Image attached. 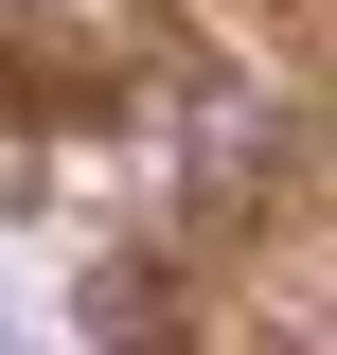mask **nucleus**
Listing matches in <instances>:
<instances>
[{
  "instance_id": "1",
  "label": "nucleus",
  "mask_w": 337,
  "mask_h": 355,
  "mask_svg": "<svg viewBox=\"0 0 337 355\" xmlns=\"http://www.w3.org/2000/svg\"><path fill=\"white\" fill-rule=\"evenodd\" d=\"M178 160H213V178H266V107H249V89H196V107H178Z\"/></svg>"
}]
</instances>
